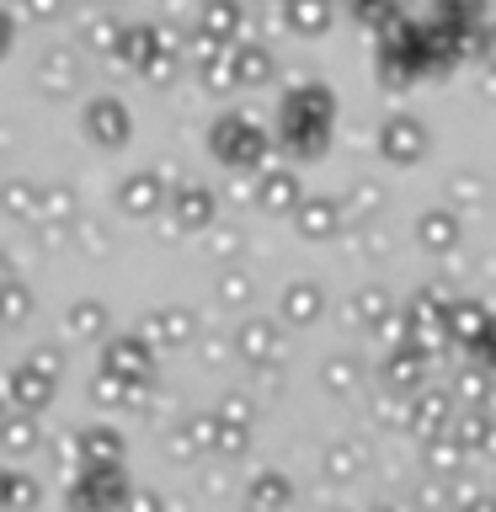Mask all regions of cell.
<instances>
[{"label": "cell", "mask_w": 496, "mask_h": 512, "mask_svg": "<svg viewBox=\"0 0 496 512\" xmlns=\"http://www.w3.org/2000/svg\"><path fill=\"white\" fill-rule=\"evenodd\" d=\"M80 128H86V139L96 150H123L128 134H134V118H128V107L118 96H91L86 112H80Z\"/></svg>", "instance_id": "1"}, {"label": "cell", "mask_w": 496, "mask_h": 512, "mask_svg": "<svg viewBox=\"0 0 496 512\" xmlns=\"http://www.w3.org/2000/svg\"><path fill=\"white\" fill-rule=\"evenodd\" d=\"M102 374L144 384L150 379V342L144 336H112V342H102Z\"/></svg>", "instance_id": "2"}, {"label": "cell", "mask_w": 496, "mask_h": 512, "mask_svg": "<svg viewBox=\"0 0 496 512\" xmlns=\"http://www.w3.org/2000/svg\"><path fill=\"white\" fill-rule=\"evenodd\" d=\"M0 390H6V406H16V411H27V416H38L48 400H54V379L48 374H38L32 363H16L6 379H0Z\"/></svg>", "instance_id": "3"}, {"label": "cell", "mask_w": 496, "mask_h": 512, "mask_svg": "<svg viewBox=\"0 0 496 512\" xmlns=\"http://www.w3.org/2000/svg\"><path fill=\"white\" fill-rule=\"evenodd\" d=\"M256 150H262V134H256L246 118H219L214 123V155L219 160L246 166V160H256Z\"/></svg>", "instance_id": "4"}, {"label": "cell", "mask_w": 496, "mask_h": 512, "mask_svg": "<svg viewBox=\"0 0 496 512\" xmlns=\"http://www.w3.org/2000/svg\"><path fill=\"white\" fill-rule=\"evenodd\" d=\"M118 208H123L128 219H150L155 208H160V176L155 171L123 176V182H118Z\"/></svg>", "instance_id": "5"}, {"label": "cell", "mask_w": 496, "mask_h": 512, "mask_svg": "<svg viewBox=\"0 0 496 512\" xmlns=\"http://www.w3.org/2000/svg\"><path fill=\"white\" fill-rule=\"evenodd\" d=\"M80 80V64H75V48H64V43H54L48 54L38 59V86L48 91V96H64Z\"/></svg>", "instance_id": "6"}, {"label": "cell", "mask_w": 496, "mask_h": 512, "mask_svg": "<svg viewBox=\"0 0 496 512\" xmlns=\"http://www.w3.org/2000/svg\"><path fill=\"white\" fill-rule=\"evenodd\" d=\"M171 219L182 224V230H203V224H214V192H208V187H182L171 198Z\"/></svg>", "instance_id": "7"}, {"label": "cell", "mask_w": 496, "mask_h": 512, "mask_svg": "<svg viewBox=\"0 0 496 512\" xmlns=\"http://www.w3.org/2000/svg\"><path fill=\"white\" fill-rule=\"evenodd\" d=\"M38 208H43V187H32L27 176L0 182V214H6V219H32V224H38Z\"/></svg>", "instance_id": "8"}, {"label": "cell", "mask_w": 496, "mask_h": 512, "mask_svg": "<svg viewBox=\"0 0 496 512\" xmlns=\"http://www.w3.org/2000/svg\"><path fill=\"white\" fill-rule=\"evenodd\" d=\"M38 224H59V230H75V224H80V198H75V187H70V182H54V187H43Z\"/></svg>", "instance_id": "9"}, {"label": "cell", "mask_w": 496, "mask_h": 512, "mask_svg": "<svg viewBox=\"0 0 496 512\" xmlns=\"http://www.w3.org/2000/svg\"><path fill=\"white\" fill-rule=\"evenodd\" d=\"M64 331H70L75 342H96V336L107 331V304L102 299H75L70 310H64Z\"/></svg>", "instance_id": "10"}, {"label": "cell", "mask_w": 496, "mask_h": 512, "mask_svg": "<svg viewBox=\"0 0 496 512\" xmlns=\"http://www.w3.org/2000/svg\"><path fill=\"white\" fill-rule=\"evenodd\" d=\"M192 336V315L187 310H155L144 320V342H160V347H176Z\"/></svg>", "instance_id": "11"}, {"label": "cell", "mask_w": 496, "mask_h": 512, "mask_svg": "<svg viewBox=\"0 0 496 512\" xmlns=\"http://www.w3.org/2000/svg\"><path fill=\"white\" fill-rule=\"evenodd\" d=\"M80 448H86V459L96 470H118V459H123V438L112 427H91L86 438H80Z\"/></svg>", "instance_id": "12"}, {"label": "cell", "mask_w": 496, "mask_h": 512, "mask_svg": "<svg viewBox=\"0 0 496 512\" xmlns=\"http://www.w3.org/2000/svg\"><path fill=\"white\" fill-rule=\"evenodd\" d=\"M38 416H27V411H16V416H6V422H0V448H6V454H27V448H38Z\"/></svg>", "instance_id": "13"}, {"label": "cell", "mask_w": 496, "mask_h": 512, "mask_svg": "<svg viewBox=\"0 0 496 512\" xmlns=\"http://www.w3.org/2000/svg\"><path fill=\"white\" fill-rule=\"evenodd\" d=\"M32 310H38V299L22 278L0 288V326H22V320H32Z\"/></svg>", "instance_id": "14"}, {"label": "cell", "mask_w": 496, "mask_h": 512, "mask_svg": "<svg viewBox=\"0 0 496 512\" xmlns=\"http://www.w3.org/2000/svg\"><path fill=\"white\" fill-rule=\"evenodd\" d=\"M80 43H86V48H96V54H112V48L123 43V27H118V16H107V11L86 16V27H80Z\"/></svg>", "instance_id": "15"}, {"label": "cell", "mask_w": 496, "mask_h": 512, "mask_svg": "<svg viewBox=\"0 0 496 512\" xmlns=\"http://www.w3.org/2000/svg\"><path fill=\"white\" fill-rule=\"evenodd\" d=\"M240 22V11H235V0H208L203 6V32H208V43H224L235 32Z\"/></svg>", "instance_id": "16"}, {"label": "cell", "mask_w": 496, "mask_h": 512, "mask_svg": "<svg viewBox=\"0 0 496 512\" xmlns=\"http://www.w3.org/2000/svg\"><path fill=\"white\" fill-rule=\"evenodd\" d=\"M22 363H32V368H38V374H48V379H54L59 384V374H64V352L54 347V342H43V347H32L27 352V358Z\"/></svg>", "instance_id": "17"}, {"label": "cell", "mask_w": 496, "mask_h": 512, "mask_svg": "<svg viewBox=\"0 0 496 512\" xmlns=\"http://www.w3.org/2000/svg\"><path fill=\"white\" fill-rule=\"evenodd\" d=\"M16 6H22V16H32V22H54L64 11V0H16Z\"/></svg>", "instance_id": "18"}, {"label": "cell", "mask_w": 496, "mask_h": 512, "mask_svg": "<svg viewBox=\"0 0 496 512\" xmlns=\"http://www.w3.org/2000/svg\"><path fill=\"white\" fill-rule=\"evenodd\" d=\"M11 43H16V22H11V11L0 6V59L11 54Z\"/></svg>", "instance_id": "19"}, {"label": "cell", "mask_w": 496, "mask_h": 512, "mask_svg": "<svg viewBox=\"0 0 496 512\" xmlns=\"http://www.w3.org/2000/svg\"><path fill=\"white\" fill-rule=\"evenodd\" d=\"M6 283H16V267H11V256L0 251V288H6Z\"/></svg>", "instance_id": "20"}, {"label": "cell", "mask_w": 496, "mask_h": 512, "mask_svg": "<svg viewBox=\"0 0 496 512\" xmlns=\"http://www.w3.org/2000/svg\"><path fill=\"white\" fill-rule=\"evenodd\" d=\"M0 422H6V390H0Z\"/></svg>", "instance_id": "21"}]
</instances>
